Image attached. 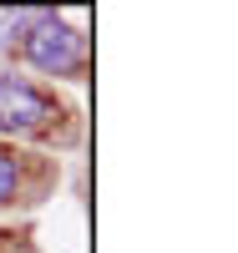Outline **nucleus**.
<instances>
[{
	"label": "nucleus",
	"mask_w": 238,
	"mask_h": 253,
	"mask_svg": "<svg viewBox=\"0 0 238 253\" xmlns=\"http://www.w3.org/2000/svg\"><path fill=\"white\" fill-rule=\"evenodd\" d=\"M15 177H20V167H15V152H5L0 147V203H5L15 193Z\"/></svg>",
	"instance_id": "obj_3"
},
{
	"label": "nucleus",
	"mask_w": 238,
	"mask_h": 253,
	"mask_svg": "<svg viewBox=\"0 0 238 253\" xmlns=\"http://www.w3.org/2000/svg\"><path fill=\"white\" fill-rule=\"evenodd\" d=\"M51 117H56L51 101L41 96L31 81L0 76V126H5V132H41Z\"/></svg>",
	"instance_id": "obj_2"
},
{
	"label": "nucleus",
	"mask_w": 238,
	"mask_h": 253,
	"mask_svg": "<svg viewBox=\"0 0 238 253\" xmlns=\"http://www.w3.org/2000/svg\"><path fill=\"white\" fill-rule=\"evenodd\" d=\"M26 61L41 66V71H51V76H66V71L81 66V41H76V31L66 26V20L36 15L31 36H26Z\"/></svg>",
	"instance_id": "obj_1"
}]
</instances>
